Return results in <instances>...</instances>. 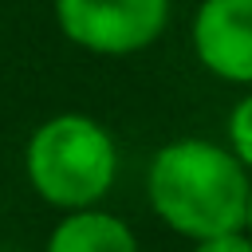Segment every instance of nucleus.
I'll use <instances>...</instances> for the list:
<instances>
[{"mask_svg": "<svg viewBox=\"0 0 252 252\" xmlns=\"http://www.w3.org/2000/svg\"><path fill=\"white\" fill-rule=\"evenodd\" d=\"M24 169L32 189L55 209L98 205L118 173V150L106 126L91 114H55L35 126L24 150Z\"/></svg>", "mask_w": 252, "mask_h": 252, "instance_id": "obj_2", "label": "nucleus"}, {"mask_svg": "<svg viewBox=\"0 0 252 252\" xmlns=\"http://www.w3.org/2000/svg\"><path fill=\"white\" fill-rule=\"evenodd\" d=\"M193 252H252V236H248V228L217 232V236L197 240V248H193Z\"/></svg>", "mask_w": 252, "mask_h": 252, "instance_id": "obj_7", "label": "nucleus"}, {"mask_svg": "<svg viewBox=\"0 0 252 252\" xmlns=\"http://www.w3.org/2000/svg\"><path fill=\"white\" fill-rule=\"evenodd\" d=\"M228 150L248 165L252 173V94H244L232 110H228Z\"/></svg>", "mask_w": 252, "mask_h": 252, "instance_id": "obj_6", "label": "nucleus"}, {"mask_svg": "<svg viewBox=\"0 0 252 252\" xmlns=\"http://www.w3.org/2000/svg\"><path fill=\"white\" fill-rule=\"evenodd\" d=\"M193 51L224 83H252V0H201L193 16Z\"/></svg>", "mask_w": 252, "mask_h": 252, "instance_id": "obj_4", "label": "nucleus"}, {"mask_svg": "<svg viewBox=\"0 0 252 252\" xmlns=\"http://www.w3.org/2000/svg\"><path fill=\"white\" fill-rule=\"evenodd\" d=\"M244 228H248V236H252V189H248V213H244Z\"/></svg>", "mask_w": 252, "mask_h": 252, "instance_id": "obj_8", "label": "nucleus"}, {"mask_svg": "<svg viewBox=\"0 0 252 252\" xmlns=\"http://www.w3.org/2000/svg\"><path fill=\"white\" fill-rule=\"evenodd\" d=\"M248 189V165L228 146H217L209 138H177L161 146L146 177L154 213L189 240L244 228Z\"/></svg>", "mask_w": 252, "mask_h": 252, "instance_id": "obj_1", "label": "nucleus"}, {"mask_svg": "<svg viewBox=\"0 0 252 252\" xmlns=\"http://www.w3.org/2000/svg\"><path fill=\"white\" fill-rule=\"evenodd\" d=\"M55 24L94 55H130L165 32L169 0H55Z\"/></svg>", "mask_w": 252, "mask_h": 252, "instance_id": "obj_3", "label": "nucleus"}, {"mask_svg": "<svg viewBox=\"0 0 252 252\" xmlns=\"http://www.w3.org/2000/svg\"><path fill=\"white\" fill-rule=\"evenodd\" d=\"M43 252H138V236L126 220L102 209H71L47 236Z\"/></svg>", "mask_w": 252, "mask_h": 252, "instance_id": "obj_5", "label": "nucleus"}]
</instances>
